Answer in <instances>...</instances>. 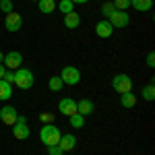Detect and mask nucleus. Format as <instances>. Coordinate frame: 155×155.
<instances>
[{
	"label": "nucleus",
	"mask_w": 155,
	"mask_h": 155,
	"mask_svg": "<svg viewBox=\"0 0 155 155\" xmlns=\"http://www.w3.org/2000/svg\"><path fill=\"white\" fill-rule=\"evenodd\" d=\"M60 137H62V134H60V128L54 126V124H44L41 130H39V139H41V143L46 145V147L58 145Z\"/></svg>",
	"instance_id": "1"
},
{
	"label": "nucleus",
	"mask_w": 155,
	"mask_h": 155,
	"mask_svg": "<svg viewBox=\"0 0 155 155\" xmlns=\"http://www.w3.org/2000/svg\"><path fill=\"white\" fill-rule=\"evenodd\" d=\"M64 25L68 27V29H77L79 25H81V17H79V12H68V15H64Z\"/></svg>",
	"instance_id": "14"
},
{
	"label": "nucleus",
	"mask_w": 155,
	"mask_h": 155,
	"mask_svg": "<svg viewBox=\"0 0 155 155\" xmlns=\"http://www.w3.org/2000/svg\"><path fill=\"white\" fill-rule=\"evenodd\" d=\"M2 81H6V83H15V71H6L4 72V77H2Z\"/></svg>",
	"instance_id": "27"
},
{
	"label": "nucleus",
	"mask_w": 155,
	"mask_h": 155,
	"mask_svg": "<svg viewBox=\"0 0 155 155\" xmlns=\"http://www.w3.org/2000/svg\"><path fill=\"white\" fill-rule=\"evenodd\" d=\"M72 4H87V2H89V0H71Z\"/></svg>",
	"instance_id": "31"
},
{
	"label": "nucleus",
	"mask_w": 155,
	"mask_h": 155,
	"mask_svg": "<svg viewBox=\"0 0 155 155\" xmlns=\"http://www.w3.org/2000/svg\"><path fill=\"white\" fill-rule=\"evenodd\" d=\"M60 79L64 85H77L81 81V71L77 66H64L62 72H60Z\"/></svg>",
	"instance_id": "5"
},
{
	"label": "nucleus",
	"mask_w": 155,
	"mask_h": 155,
	"mask_svg": "<svg viewBox=\"0 0 155 155\" xmlns=\"http://www.w3.org/2000/svg\"><path fill=\"white\" fill-rule=\"evenodd\" d=\"M95 33H97V37L106 39V37H112V33H114V27L110 25V21H107V19H104V21H99V23L95 25Z\"/></svg>",
	"instance_id": "12"
},
{
	"label": "nucleus",
	"mask_w": 155,
	"mask_h": 155,
	"mask_svg": "<svg viewBox=\"0 0 155 155\" xmlns=\"http://www.w3.org/2000/svg\"><path fill=\"white\" fill-rule=\"evenodd\" d=\"M93 112H95V104L91 99H81L77 104V114H81V116H91Z\"/></svg>",
	"instance_id": "13"
},
{
	"label": "nucleus",
	"mask_w": 155,
	"mask_h": 155,
	"mask_svg": "<svg viewBox=\"0 0 155 155\" xmlns=\"http://www.w3.org/2000/svg\"><path fill=\"white\" fill-rule=\"evenodd\" d=\"M31 2H39V0H31Z\"/></svg>",
	"instance_id": "33"
},
{
	"label": "nucleus",
	"mask_w": 155,
	"mask_h": 155,
	"mask_svg": "<svg viewBox=\"0 0 155 155\" xmlns=\"http://www.w3.org/2000/svg\"><path fill=\"white\" fill-rule=\"evenodd\" d=\"M112 89L116 91V93H128L132 91V79L128 74H116L114 79H112Z\"/></svg>",
	"instance_id": "4"
},
{
	"label": "nucleus",
	"mask_w": 155,
	"mask_h": 155,
	"mask_svg": "<svg viewBox=\"0 0 155 155\" xmlns=\"http://www.w3.org/2000/svg\"><path fill=\"white\" fill-rule=\"evenodd\" d=\"M120 106L126 107V110H128V107H134V106H137V95H134L132 91L122 93V95H120Z\"/></svg>",
	"instance_id": "16"
},
{
	"label": "nucleus",
	"mask_w": 155,
	"mask_h": 155,
	"mask_svg": "<svg viewBox=\"0 0 155 155\" xmlns=\"http://www.w3.org/2000/svg\"><path fill=\"white\" fill-rule=\"evenodd\" d=\"M130 6L139 12H147V11H151L153 0H130Z\"/></svg>",
	"instance_id": "15"
},
{
	"label": "nucleus",
	"mask_w": 155,
	"mask_h": 155,
	"mask_svg": "<svg viewBox=\"0 0 155 155\" xmlns=\"http://www.w3.org/2000/svg\"><path fill=\"white\" fill-rule=\"evenodd\" d=\"M116 11V6H114V2H104L101 4V15L106 17V19H110V15Z\"/></svg>",
	"instance_id": "23"
},
{
	"label": "nucleus",
	"mask_w": 155,
	"mask_h": 155,
	"mask_svg": "<svg viewBox=\"0 0 155 155\" xmlns=\"http://www.w3.org/2000/svg\"><path fill=\"white\" fill-rule=\"evenodd\" d=\"M58 110L64 116H72V114H77V101L72 97H62L58 104Z\"/></svg>",
	"instance_id": "10"
},
{
	"label": "nucleus",
	"mask_w": 155,
	"mask_h": 155,
	"mask_svg": "<svg viewBox=\"0 0 155 155\" xmlns=\"http://www.w3.org/2000/svg\"><path fill=\"white\" fill-rule=\"evenodd\" d=\"M58 147L62 149V153H68V151H72L74 147H77V137L74 134H62L60 137V141H58Z\"/></svg>",
	"instance_id": "11"
},
{
	"label": "nucleus",
	"mask_w": 155,
	"mask_h": 155,
	"mask_svg": "<svg viewBox=\"0 0 155 155\" xmlns=\"http://www.w3.org/2000/svg\"><path fill=\"white\" fill-rule=\"evenodd\" d=\"M68 122H71L72 128H83L85 126V116H81V114H72V116H68Z\"/></svg>",
	"instance_id": "20"
},
{
	"label": "nucleus",
	"mask_w": 155,
	"mask_h": 155,
	"mask_svg": "<svg viewBox=\"0 0 155 155\" xmlns=\"http://www.w3.org/2000/svg\"><path fill=\"white\" fill-rule=\"evenodd\" d=\"M11 128H12V137H15V139H19V141L29 139V134H31L29 126H27V118H25L23 114H19V116H17V122L12 124Z\"/></svg>",
	"instance_id": "3"
},
{
	"label": "nucleus",
	"mask_w": 155,
	"mask_h": 155,
	"mask_svg": "<svg viewBox=\"0 0 155 155\" xmlns=\"http://www.w3.org/2000/svg\"><path fill=\"white\" fill-rule=\"evenodd\" d=\"M110 25L114 27V29H124L126 25L130 23V17H128V12L126 11H114L112 15H110Z\"/></svg>",
	"instance_id": "6"
},
{
	"label": "nucleus",
	"mask_w": 155,
	"mask_h": 155,
	"mask_svg": "<svg viewBox=\"0 0 155 155\" xmlns=\"http://www.w3.org/2000/svg\"><path fill=\"white\" fill-rule=\"evenodd\" d=\"M48 155H62V149L58 145H52V147H48Z\"/></svg>",
	"instance_id": "28"
},
{
	"label": "nucleus",
	"mask_w": 155,
	"mask_h": 155,
	"mask_svg": "<svg viewBox=\"0 0 155 155\" xmlns=\"http://www.w3.org/2000/svg\"><path fill=\"white\" fill-rule=\"evenodd\" d=\"M147 66H149V68H153V66H155V54H153V52L147 54Z\"/></svg>",
	"instance_id": "29"
},
{
	"label": "nucleus",
	"mask_w": 155,
	"mask_h": 155,
	"mask_svg": "<svg viewBox=\"0 0 155 155\" xmlns=\"http://www.w3.org/2000/svg\"><path fill=\"white\" fill-rule=\"evenodd\" d=\"M4 72H6V68H4V64H2V62H0V79H2V77H4Z\"/></svg>",
	"instance_id": "30"
},
{
	"label": "nucleus",
	"mask_w": 155,
	"mask_h": 155,
	"mask_svg": "<svg viewBox=\"0 0 155 155\" xmlns=\"http://www.w3.org/2000/svg\"><path fill=\"white\" fill-rule=\"evenodd\" d=\"M143 99H145V101H153V99H155V87H153V83H149V85H145V87H143Z\"/></svg>",
	"instance_id": "21"
},
{
	"label": "nucleus",
	"mask_w": 155,
	"mask_h": 155,
	"mask_svg": "<svg viewBox=\"0 0 155 155\" xmlns=\"http://www.w3.org/2000/svg\"><path fill=\"white\" fill-rule=\"evenodd\" d=\"M60 8V12H64V15H68V12L74 11V4H72L71 0H60V4H56Z\"/></svg>",
	"instance_id": "22"
},
{
	"label": "nucleus",
	"mask_w": 155,
	"mask_h": 155,
	"mask_svg": "<svg viewBox=\"0 0 155 155\" xmlns=\"http://www.w3.org/2000/svg\"><path fill=\"white\" fill-rule=\"evenodd\" d=\"M114 6H116V11H128L130 0H114Z\"/></svg>",
	"instance_id": "24"
},
{
	"label": "nucleus",
	"mask_w": 155,
	"mask_h": 155,
	"mask_svg": "<svg viewBox=\"0 0 155 155\" xmlns=\"http://www.w3.org/2000/svg\"><path fill=\"white\" fill-rule=\"evenodd\" d=\"M39 122H41V124H52V122H54V114L41 112V114H39Z\"/></svg>",
	"instance_id": "25"
},
{
	"label": "nucleus",
	"mask_w": 155,
	"mask_h": 155,
	"mask_svg": "<svg viewBox=\"0 0 155 155\" xmlns=\"http://www.w3.org/2000/svg\"><path fill=\"white\" fill-rule=\"evenodd\" d=\"M2 60H4V54H2V52H0V62H2Z\"/></svg>",
	"instance_id": "32"
},
{
	"label": "nucleus",
	"mask_w": 155,
	"mask_h": 155,
	"mask_svg": "<svg viewBox=\"0 0 155 155\" xmlns=\"http://www.w3.org/2000/svg\"><path fill=\"white\" fill-rule=\"evenodd\" d=\"M33 83H35V79H33V72L29 71V68H17L15 71V85L19 87V89H23V91H27V89H31L33 87Z\"/></svg>",
	"instance_id": "2"
},
{
	"label": "nucleus",
	"mask_w": 155,
	"mask_h": 155,
	"mask_svg": "<svg viewBox=\"0 0 155 155\" xmlns=\"http://www.w3.org/2000/svg\"><path fill=\"white\" fill-rule=\"evenodd\" d=\"M4 27L11 31V33H17L21 27H23V17L19 15V12H8L6 17H4Z\"/></svg>",
	"instance_id": "8"
},
{
	"label": "nucleus",
	"mask_w": 155,
	"mask_h": 155,
	"mask_svg": "<svg viewBox=\"0 0 155 155\" xmlns=\"http://www.w3.org/2000/svg\"><path fill=\"white\" fill-rule=\"evenodd\" d=\"M17 116H19V112H17V110H15L12 106L0 107V120H2L6 126H12V124L17 122Z\"/></svg>",
	"instance_id": "9"
},
{
	"label": "nucleus",
	"mask_w": 155,
	"mask_h": 155,
	"mask_svg": "<svg viewBox=\"0 0 155 155\" xmlns=\"http://www.w3.org/2000/svg\"><path fill=\"white\" fill-rule=\"evenodd\" d=\"M12 97V85L0 79V101H6Z\"/></svg>",
	"instance_id": "17"
},
{
	"label": "nucleus",
	"mask_w": 155,
	"mask_h": 155,
	"mask_svg": "<svg viewBox=\"0 0 155 155\" xmlns=\"http://www.w3.org/2000/svg\"><path fill=\"white\" fill-rule=\"evenodd\" d=\"M37 6H39V12L50 15V12L56 11V0H39V2H37Z\"/></svg>",
	"instance_id": "18"
},
{
	"label": "nucleus",
	"mask_w": 155,
	"mask_h": 155,
	"mask_svg": "<svg viewBox=\"0 0 155 155\" xmlns=\"http://www.w3.org/2000/svg\"><path fill=\"white\" fill-rule=\"evenodd\" d=\"M48 87H50V91H60V89L64 87V83H62V79H60L58 74H54V77H50Z\"/></svg>",
	"instance_id": "19"
},
{
	"label": "nucleus",
	"mask_w": 155,
	"mask_h": 155,
	"mask_svg": "<svg viewBox=\"0 0 155 155\" xmlns=\"http://www.w3.org/2000/svg\"><path fill=\"white\" fill-rule=\"evenodd\" d=\"M0 8L6 12V15L12 12V0H0Z\"/></svg>",
	"instance_id": "26"
},
{
	"label": "nucleus",
	"mask_w": 155,
	"mask_h": 155,
	"mask_svg": "<svg viewBox=\"0 0 155 155\" xmlns=\"http://www.w3.org/2000/svg\"><path fill=\"white\" fill-rule=\"evenodd\" d=\"M2 64H4L6 71H17V68H21V64H23V56H21V52H8V54H4Z\"/></svg>",
	"instance_id": "7"
}]
</instances>
